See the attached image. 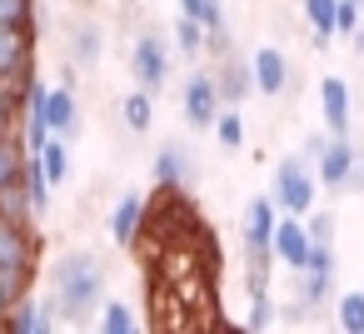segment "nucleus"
<instances>
[{
    "label": "nucleus",
    "mask_w": 364,
    "mask_h": 334,
    "mask_svg": "<svg viewBox=\"0 0 364 334\" xmlns=\"http://www.w3.org/2000/svg\"><path fill=\"white\" fill-rule=\"evenodd\" d=\"M180 100H185V120H190L195 130H215V120H220V110H225V95H220L215 70H195V75L185 80V90H180Z\"/></svg>",
    "instance_id": "nucleus-5"
},
{
    "label": "nucleus",
    "mask_w": 364,
    "mask_h": 334,
    "mask_svg": "<svg viewBox=\"0 0 364 334\" xmlns=\"http://www.w3.org/2000/svg\"><path fill=\"white\" fill-rule=\"evenodd\" d=\"M309 249H314L309 225H304L299 215H279V225H274V259H279L284 269H304V264H309Z\"/></svg>",
    "instance_id": "nucleus-9"
},
{
    "label": "nucleus",
    "mask_w": 364,
    "mask_h": 334,
    "mask_svg": "<svg viewBox=\"0 0 364 334\" xmlns=\"http://www.w3.org/2000/svg\"><path fill=\"white\" fill-rule=\"evenodd\" d=\"M21 120V105H16V95H11V85L0 80V135H6L11 125Z\"/></svg>",
    "instance_id": "nucleus-30"
},
{
    "label": "nucleus",
    "mask_w": 364,
    "mask_h": 334,
    "mask_svg": "<svg viewBox=\"0 0 364 334\" xmlns=\"http://www.w3.org/2000/svg\"><path fill=\"white\" fill-rule=\"evenodd\" d=\"M319 115H324L329 135H349L354 100H349V85H344L339 75H324V80H319Z\"/></svg>",
    "instance_id": "nucleus-12"
},
{
    "label": "nucleus",
    "mask_w": 364,
    "mask_h": 334,
    "mask_svg": "<svg viewBox=\"0 0 364 334\" xmlns=\"http://www.w3.org/2000/svg\"><path fill=\"white\" fill-rule=\"evenodd\" d=\"M359 6H364V0H359Z\"/></svg>",
    "instance_id": "nucleus-33"
},
{
    "label": "nucleus",
    "mask_w": 364,
    "mask_h": 334,
    "mask_svg": "<svg viewBox=\"0 0 364 334\" xmlns=\"http://www.w3.org/2000/svg\"><path fill=\"white\" fill-rule=\"evenodd\" d=\"M41 239L31 235V220H6L0 215V269H36Z\"/></svg>",
    "instance_id": "nucleus-8"
},
{
    "label": "nucleus",
    "mask_w": 364,
    "mask_h": 334,
    "mask_svg": "<svg viewBox=\"0 0 364 334\" xmlns=\"http://www.w3.org/2000/svg\"><path fill=\"white\" fill-rule=\"evenodd\" d=\"M274 304H269V294H250V314H245V329H269L274 324Z\"/></svg>",
    "instance_id": "nucleus-27"
},
{
    "label": "nucleus",
    "mask_w": 364,
    "mask_h": 334,
    "mask_svg": "<svg viewBox=\"0 0 364 334\" xmlns=\"http://www.w3.org/2000/svg\"><path fill=\"white\" fill-rule=\"evenodd\" d=\"M334 319H339L344 334H364V294H359V289H354V294H339Z\"/></svg>",
    "instance_id": "nucleus-25"
},
{
    "label": "nucleus",
    "mask_w": 364,
    "mask_h": 334,
    "mask_svg": "<svg viewBox=\"0 0 364 334\" xmlns=\"http://www.w3.org/2000/svg\"><path fill=\"white\" fill-rule=\"evenodd\" d=\"M36 65V41L31 26H0V80H11Z\"/></svg>",
    "instance_id": "nucleus-11"
},
{
    "label": "nucleus",
    "mask_w": 364,
    "mask_h": 334,
    "mask_svg": "<svg viewBox=\"0 0 364 334\" xmlns=\"http://www.w3.org/2000/svg\"><path fill=\"white\" fill-rule=\"evenodd\" d=\"M274 205L284 215H309L314 210V175H309V165L299 155L274 165Z\"/></svg>",
    "instance_id": "nucleus-4"
},
{
    "label": "nucleus",
    "mask_w": 364,
    "mask_h": 334,
    "mask_svg": "<svg viewBox=\"0 0 364 334\" xmlns=\"http://www.w3.org/2000/svg\"><path fill=\"white\" fill-rule=\"evenodd\" d=\"M215 80H220V95H225V105H240V100L255 90V60L245 65L240 55H220V70H215Z\"/></svg>",
    "instance_id": "nucleus-15"
},
{
    "label": "nucleus",
    "mask_w": 364,
    "mask_h": 334,
    "mask_svg": "<svg viewBox=\"0 0 364 334\" xmlns=\"http://www.w3.org/2000/svg\"><path fill=\"white\" fill-rule=\"evenodd\" d=\"M255 90L259 95H284L289 90V60H284V50H274V45L255 50Z\"/></svg>",
    "instance_id": "nucleus-14"
},
{
    "label": "nucleus",
    "mask_w": 364,
    "mask_h": 334,
    "mask_svg": "<svg viewBox=\"0 0 364 334\" xmlns=\"http://www.w3.org/2000/svg\"><path fill=\"white\" fill-rule=\"evenodd\" d=\"M21 170H26V140H16V135L6 130V135H0V190L16 185Z\"/></svg>",
    "instance_id": "nucleus-21"
},
{
    "label": "nucleus",
    "mask_w": 364,
    "mask_h": 334,
    "mask_svg": "<svg viewBox=\"0 0 364 334\" xmlns=\"http://www.w3.org/2000/svg\"><path fill=\"white\" fill-rule=\"evenodd\" d=\"M215 140H220L225 150H240V145H245V115H240V105L220 110V120H215Z\"/></svg>",
    "instance_id": "nucleus-24"
},
{
    "label": "nucleus",
    "mask_w": 364,
    "mask_h": 334,
    "mask_svg": "<svg viewBox=\"0 0 364 334\" xmlns=\"http://www.w3.org/2000/svg\"><path fill=\"white\" fill-rule=\"evenodd\" d=\"M309 155H314V175L324 190H344L354 185V170H359V150L349 145V135H334V140H309Z\"/></svg>",
    "instance_id": "nucleus-3"
},
{
    "label": "nucleus",
    "mask_w": 364,
    "mask_h": 334,
    "mask_svg": "<svg viewBox=\"0 0 364 334\" xmlns=\"http://www.w3.org/2000/svg\"><path fill=\"white\" fill-rule=\"evenodd\" d=\"M50 294L60 304L65 319H80V314H95L105 304V269L90 249H70L55 259L50 269Z\"/></svg>",
    "instance_id": "nucleus-1"
},
{
    "label": "nucleus",
    "mask_w": 364,
    "mask_h": 334,
    "mask_svg": "<svg viewBox=\"0 0 364 334\" xmlns=\"http://www.w3.org/2000/svg\"><path fill=\"white\" fill-rule=\"evenodd\" d=\"M21 185H26V195H31V210H36V220H41V215L50 210V190H55V180L46 175V160H41V155H26Z\"/></svg>",
    "instance_id": "nucleus-17"
},
{
    "label": "nucleus",
    "mask_w": 364,
    "mask_h": 334,
    "mask_svg": "<svg viewBox=\"0 0 364 334\" xmlns=\"http://www.w3.org/2000/svg\"><path fill=\"white\" fill-rule=\"evenodd\" d=\"M100 55H105V31L95 21H75V31H70V65L95 70Z\"/></svg>",
    "instance_id": "nucleus-16"
},
{
    "label": "nucleus",
    "mask_w": 364,
    "mask_h": 334,
    "mask_svg": "<svg viewBox=\"0 0 364 334\" xmlns=\"http://www.w3.org/2000/svg\"><path fill=\"white\" fill-rule=\"evenodd\" d=\"M95 324H100V334H135V329H140V319H135L125 304H115V299L100 304V319H95Z\"/></svg>",
    "instance_id": "nucleus-23"
},
{
    "label": "nucleus",
    "mask_w": 364,
    "mask_h": 334,
    "mask_svg": "<svg viewBox=\"0 0 364 334\" xmlns=\"http://www.w3.org/2000/svg\"><path fill=\"white\" fill-rule=\"evenodd\" d=\"M354 50L364 55V21H359V31H354Z\"/></svg>",
    "instance_id": "nucleus-32"
},
{
    "label": "nucleus",
    "mask_w": 364,
    "mask_h": 334,
    "mask_svg": "<svg viewBox=\"0 0 364 334\" xmlns=\"http://www.w3.org/2000/svg\"><path fill=\"white\" fill-rule=\"evenodd\" d=\"M304 21L314 31V45L324 50L329 36H334V21H339V0H304Z\"/></svg>",
    "instance_id": "nucleus-20"
},
{
    "label": "nucleus",
    "mask_w": 364,
    "mask_h": 334,
    "mask_svg": "<svg viewBox=\"0 0 364 334\" xmlns=\"http://www.w3.org/2000/svg\"><path fill=\"white\" fill-rule=\"evenodd\" d=\"M60 324V304H55V294L50 299H21V304H11V314H6V334H50Z\"/></svg>",
    "instance_id": "nucleus-10"
},
{
    "label": "nucleus",
    "mask_w": 364,
    "mask_h": 334,
    "mask_svg": "<svg viewBox=\"0 0 364 334\" xmlns=\"http://www.w3.org/2000/svg\"><path fill=\"white\" fill-rule=\"evenodd\" d=\"M36 0H0V26H31Z\"/></svg>",
    "instance_id": "nucleus-28"
},
{
    "label": "nucleus",
    "mask_w": 364,
    "mask_h": 334,
    "mask_svg": "<svg viewBox=\"0 0 364 334\" xmlns=\"http://www.w3.org/2000/svg\"><path fill=\"white\" fill-rule=\"evenodd\" d=\"M46 115H50V130L55 135H80V100H75V90H50V105H46Z\"/></svg>",
    "instance_id": "nucleus-18"
},
{
    "label": "nucleus",
    "mask_w": 364,
    "mask_h": 334,
    "mask_svg": "<svg viewBox=\"0 0 364 334\" xmlns=\"http://www.w3.org/2000/svg\"><path fill=\"white\" fill-rule=\"evenodd\" d=\"M130 75L150 95L165 90V80H170V41L160 31H140L135 36V45H130Z\"/></svg>",
    "instance_id": "nucleus-2"
},
{
    "label": "nucleus",
    "mask_w": 364,
    "mask_h": 334,
    "mask_svg": "<svg viewBox=\"0 0 364 334\" xmlns=\"http://www.w3.org/2000/svg\"><path fill=\"white\" fill-rule=\"evenodd\" d=\"M150 220V205L135 195V190H125L120 200H115V210H110V235H115V244H135L140 239V225Z\"/></svg>",
    "instance_id": "nucleus-13"
},
{
    "label": "nucleus",
    "mask_w": 364,
    "mask_h": 334,
    "mask_svg": "<svg viewBox=\"0 0 364 334\" xmlns=\"http://www.w3.org/2000/svg\"><path fill=\"white\" fill-rule=\"evenodd\" d=\"M150 175H155V185H160V190H185V185H195L200 165H195V155H190V145H185V140H165V145L155 150Z\"/></svg>",
    "instance_id": "nucleus-6"
},
{
    "label": "nucleus",
    "mask_w": 364,
    "mask_h": 334,
    "mask_svg": "<svg viewBox=\"0 0 364 334\" xmlns=\"http://www.w3.org/2000/svg\"><path fill=\"white\" fill-rule=\"evenodd\" d=\"M359 31V0H339V21H334V36H354Z\"/></svg>",
    "instance_id": "nucleus-29"
},
{
    "label": "nucleus",
    "mask_w": 364,
    "mask_h": 334,
    "mask_svg": "<svg viewBox=\"0 0 364 334\" xmlns=\"http://www.w3.org/2000/svg\"><path fill=\"white\" fill-rule=\"evenodd\" d=\"M120 115H125V125H130L135 135H145V130L155 125V95L135 85V90H130V95L120 100Z\"/></svg>",
    "instance_id": "nucleus-19"
},
{
    "label": "nucleus",
    "mask_w": 364,
    "mask_h": 334,
    "mask_svg": "<svg viewBox=\"0 0 364 334\" xmlns=\"http://www.w3.org/2000/svg\"><path fill=\"white\" fill-rule=\"evenodd\" d=\"M41 160H46V175H50V180L60 185V180L70 175V145H65V135H55V140H50V145L41 150Z\"/></svg>",
    "instance_id": "nucleus-26"
},
{
    "label": "nucleus",
    "mask_w": 364,
    "mask_h": 334,
    "mask_svg": "<svg viewBox=\"0 0 364 334\" xmlns=\"http://www.w3.org/2000/svg\"><path fill=\"white\" fill-rule=\"evenodd\" d=\"M329 289H334V244H329V239H314L309 264L299 269V299H304L309 309H319V304L329 299Z\"/></svg>",
    "instance_id": "nucleus-7"
},
{
    "label": "nucleus",
    "mask_w": 364,
    "mask_h": 334,
    "mask_svg": "<svg viewBox=\"0 0 364 334\" xmlns=\"http://www.w3.org/2000/svg\"><path fill=\"white\" fill-rule=\"evenodd\" d=\"M309 239H334V215H329V210H319V215L309 220Z\"/></svg>",
    "instance_id": "nucleus-31"
},
{
    "label": "nucleus",
    "mask_w": 364,
    "mask_h": 334,
    "mask_svg": "<svg viewBox=\"0 0 364 334\" xmlns=\"http://www.w3.org/2000/svg\"><path fill=\"white\" fill-rule=\"evenodd\" d=\"M205 41H210L205 21H195V16H185V11H180V21H175V50H180V55H200V50H205Z\"/></svg>",
    "instance_id": "nucleus-22"
}]
</instances>
